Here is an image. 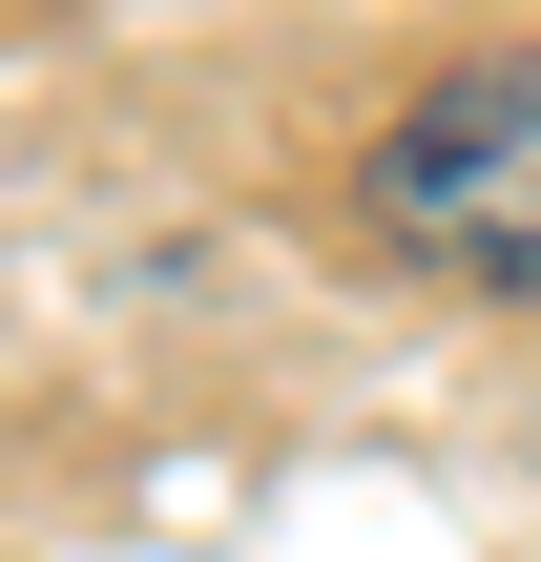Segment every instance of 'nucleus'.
I'll return each instance as SVG.
<instances>
[{
	"instance_id": "1",
	"label": "nucleus",
	"mask_w": 541,
	"mask_h": 562,
	"mask_svg": "<svg viewBox=\"0 0 541 562\" xmlns=\"http://www.w3.org/2000/svg\"><path fill=\"white\" fill-rule=\"evenodd\" d=\"M354 209H375V250H417V271H459V292L541 313V42L438 63V83L375 125Z\"/></svg>"
}]
</instances>
